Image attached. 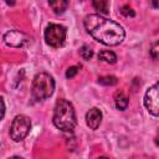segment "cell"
Wrapping results in <instances>:
<instances>
[{"instance_id":"1","label":"cell","mask_w":159,"mask_h":159,"mask_svg":"<svg viewBox=\"0 0 159 159\" xmlns=\"http://www.w3.org/2000/svg\"><path fill=\"white\" fill-rule=\"evenodd\" d=\"M83 25L87 32L98 42L107 46H117L125 37L123 27L99 14H89L84 17Z\"/></svg>"},{"instance_id":"2","label":"cell","mask_w":159,"mask_h":159,"mask_svg":"<svg viewBox=\"0 0 159 159\" xmlns=\"http://www.w3.org/2000/svg\"><path fill=\"white\" fill-rule=\"evenodd\" d=\"M53 124L63 132H71L76 127V113L72 103L66 99H60L56 103L53 112Z\"/></svg>"},{"instance_id":"3","label":"cell","mask_w":159,"mask_h":159,"mask_svg":"<svg viewBox=\"0 0 159 159\" xmlns=\"http://www.w3.org/2000/svg\"><path fill=\"white\" fill-rule=\"evenodd\" d=\"M55 91V81L52 76L46 72H40L34 77L31 94L32 98L36 101H43L50 98Z\"/></svg>"},{"instance_id":"4","label":"cell","mask_w":159,"mask_h":159,"mask_svg":"<svg viewBox=\"0 0 159 159\" xmlns=\"http://www.w3.org/2000/svg\"><path fill=\"white\" fill-rule=\"evenodd\" d=\"M31 129V120L24 114H19L14 118L10 127V137L14 142H21L26 138Z\"/></svg>"},{"instance_id":"5","label":"cell","mask_w":159,"mask_h":159,"mask_svg":"<svg viewBox=\"0 0 159 159\" xmlns=\"http://www.w3.org/2000/svg\"><path fill=\"white\" fill-rule=\"evenodd\" d=\"M66 40V29L58 24H50L45 30V41L51 47H61Z\"/></svg>"},{"instance_id":"6","label":"cell","mask_w":159,"mask_h":159,"mask_svg":"<svg viewBox=\"0 0 159 159\" xmlns=\"http://www.w3.org/2000/svg\"><path fill=\"white\" fill-rule=\"evenodd\" d=\"M159 84L154 83L152 87L148 88V91L145 92L144 96V106L148 109V112L150 114H153L154 117H158L159 114Z\"/></svg>"},{"instance_id":"7","label":"cell","mask_w":159,"mask_h":159,"mask_svg":"<svg viewBox=\"0 0 159 159\" xmlns=\"http://www.w3.org/2000/svg\"><path fill=\"white\" fill-rule=\"evenodd\" d=\"M4 41L7 46L21 47L27 42V36L19 30H10L4 35Z\"/></svg>"},{"instance_id":"8","label":"cell","mask_w":159,"mask_h":159,"mask_svg":"<svg viewBox=\"0 0 159 159\" xmlns=\"http://www.w3.org/2000/svg\"><path fill=\"white\" fill-rule=\"evenodd\" d=\"M101 122H102V112L98 108L93 107L86 113V123L91 129L96 130L99 127Z\"/></svg>"},{"instance_id":"9","label":"cell","mask_w":159,"mask_h":159,"mask_svg":"<svg viewBox=\"0 0 159 159\" xmlns=\"http://www.w3.org/2000/svg\"><path fill=\"white\" fill-rule=\"evenodd\" d=\"M68 0H48V4L55 14H63L68 7Z\"/></svg>"},{"instance_id":"10","label":"cell","mask_w":159,"mask_h":159,"mask_svg":"<svg viewBox=\"0 0 159 159\" xmlns=\"http://www.w3.org/2000/svg\"><path fill=\"white\" fill-rule=\"evenodd\" d=\"M128 102H129V101H128V97H127L122 91L116 92V94H114V104H116L117 109H119V111L127 109Z\"/></svg>"},{"instance_id":"11","label":"cell","mask_w":159,"mask_h":159,"mask_svg":"<svg viewBox=\"0 0 159 159\" xmlns=\"http://www.w3.org/2000/svg\"><path fill=\"white\" fill-rule=\"evenodd\" d=\"M98 58L107 63H116V61H117V56L112 51H101L98 53Z\"/></svg>"},{"instance_id":"12","label":"cell","mask_w":159,"mask_h":159,"mask_svg":"<svg viewBox=\"0 0 159 159\" xmlns=\"http://www.w3.org/2000/svg\"><path fill=\"white\" fill-rule=\"evenodd\" d=\"M92 5L99 14H108V0H92Z\"/></svg>"},{"instance_id":"13","label":"cell","mask_w":159,"mask_h":159,"mask_svg":"<svg viewBox=\"0 0 159 159\" xmlns=\"http://www.w3.org/2000/svg\"><path fill=\"white\" fill-rule=\"evenodd\" d=\"M98 83H101L103 86H114L118 83V80L114 76H103V77L98 78Z\"/></svg>"},{"instance_id":"14","label":"cell","mask_w":159,"mask_h":159,"mask_svg":"<svg viewBox=\"0 0 159 159\" xmlns=\"http://www.w3.org/2000/svg\"><path fill=\"white\" fill-rule=\"evenodd\" d=\"M80 52H81L82 58H83V60H87V61H88L89 58H92V56H93V51H92V48H91L89 46H87V45H83Z\"/></svg>"},{"instance_id":"15","label":"cell","mask_w":159,"mask_h":159,"mask_svg":"<svg viewBox=\"0 0 159 159\" xmlns=\"http://www.w3.org/2000/svg\"><path fill=\"white\" fill-rule=\"evenodd\" d=\"M80 68H81V66H71V67L66 71V77H67V78H72V77H75V76L78 73Z\"/></svg>"},{"instance_id":"16","label":"cell","mask_w":159,"mask_h":159,"mask_svg":"<svg viewBox=\"0 0 159 159\" xmlns=\"http://www.w3.org/2000/svg\"><path fill=\"white\" fill-rule=\"evenodd\" d=\"M120 12H122L124 16H134V15H135V14H134V11H133L128 5H124V6L122 7Z\"/></svg>"},{"instance_id":"17","label":"cell","mask_w":159,"mask_h":159,"mask_svg":"<svg viewBox=\"0 0 159 159\" xmlns=\"http://www.w3.org/2000/svg\"><path fill=\"white\" fill-rule=\"evenodd\" d=\"M150 56H152L154 60L158 58V42H154V43H153V47H152V50H150Z\"/></svg>"},{"instance_id":"18","label":"cell","mask_w":159,"mask_h":159,"mask_svg":"<svg viewBox=\"0 0 159 159\" xmlns=\"http://www.w3.org/2000/svg\"><path fill=\"white\" fill-rule=\"evenodd\" d=\"M4 114H5V104H4L2 98H0V120L2 119Z\"/></svg>"},{"instance_id":"19","label":"cell","mask_w":159,"mask_h":159,"mask_svg":"<svg viewBox=\"0 0 159 159\" xmlns=\"http://www.w3.org/2000/svg\"><path fill=\"white\" fill-rule=\"evenodd\" d=\"M5 2H6L7 5H15L16 0H5Z\"/></svg>"},{"instance_id":"20","label":"cell","mask_w":159,"mask_h":159,"mask_svg":"<svg viewBox=\"0 0 159 159\" xmlns=\"http://www.w3.org/2000/svg\"><path fill=\"white\" fill-rule=\"evenodd\" d=\"M153 7H158V0H153Z\"/></svg>"}]
</instances>
